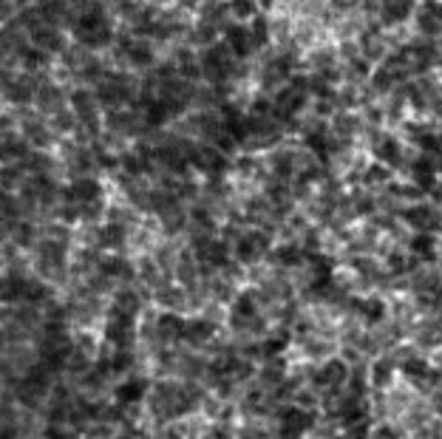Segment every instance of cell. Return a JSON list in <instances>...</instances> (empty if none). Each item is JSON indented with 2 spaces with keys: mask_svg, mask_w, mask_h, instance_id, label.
<instances>
[{
  "mask_svg": "<svg viewBox=\"0 0 442 439\" xmlns=\"http://www.w3.org/2000/svg\"><path fill=\"white\" fill-rule=\"evenodd\" d=\"M48 295H51L48 286L37 278L20 272L0 275V303H43Z\"/></svg>",
  "mask_w": 442,
  "mask_h": 439,
  "instance_id": "cell-1",
  "label": "cell"
},
{
  "mask_svg": "<svg viewBox=\"0 0 442 439\" xmlns=\"http://www.w3.org/2000/svg\"><path fill=\"white\" fill-rule=\"evenodd\" d=\"M40 354H43V363L48 366V369H60L68 357H71V340L63 335V332H48V337L43 340V349H40Z\"/></svg>",
  "mask_w": 442,
  "mask_h": 439,
  "instance_id": "cell-2",
  "label": "cell"
},
{
  "mask_svg": "<svg viewBox=\"0 0 442 439\" xmlns=\"http://www.w3.org/2000/svg\"><path fill=\"white\" fill-rule=\"evenodd\" d=\"M77 37L82 43H88V45H102V43H108L111 34H108V26H105V20L99 14H85L80 20V26H77Z\"/></svg>",
  "mask_w": 442,
  "mask_h": 439,
  "instance_id": "cell-3",
  "label": "cell"
},
{
  "mask_svg": "<svg viewBox=\"0 0 442 439\" xmlns=\"http://www.w3.org/2000/svg\"><path fill=\"white\" fill-rule=\"evenodd\" d=\"M48 383H51V369H48V366H40V369H31V372L26 374V380H23V386H20V394H23L26 400H40V397L45 394V389H48Z\"/></svg>",
  "mask_w": 442,
  "mask_h": 439,
  "instance_id": "cell-4",
  "label": "cell"
},
{
  "mask_svg": "<svg viewBox=\"0 0 442 439\" xmlns=\"http://www.w3.org/2000/svg\"><path fill=\"white\" fill-rule=\"evenodd\" d=\"M99 196H102V190H99V185H97L94 179H80V182H74V185H71V190H68V199H71L77 207L97 205V202H99Z\"/></svg>",
  "mask_w": 442,
  "mask_h": 439,
  "instance_id": "cell-5",
  "label": "cell"
},
{
  "mask_svg": "<svg viewBox=\"0 0 442 439\" xmlns=\"http://www.w3.org/2000/svg\"><path fill=\"white\" fill-rule=\"evenodd\" d=\"M128 332H131V320L125 318V312H122V309L111 312V318H108V326H105V335H108V340H117V343H122Z\"/></svg>",
  "mask_w": 442,
  "mask_h": 439,
  "instance_id": "cell-6",
  "label": "cell"
},
{
  "mask_svg": "<svg viewBox=\"0 0 442 439\" xmlns=\"http://www.w3.org/2000/svg\"><path fill=\"white\" fill-rule=\"evenodd\" d=\"M139 397H142V383H136V380H128V383H122L117 389V400L119 403H136Z\"/></svg>",
  "mask_w": 442,
  "mask_h": 439,
  "instance_id": "cell-7",
  "label": "cell"
},
{
  "mask_svg": "<svg viewBox=\"0 0 442 439\" xmlns=\"http://www.w3.org/2000/svg\"><path fill=\"white\" fill-rule=\"evenodd\" d=\"M88 99H91L88 94H74V108L82 111L85 116H91V102H88Z\"/></svg>",
  "mask_w": 442,
  "mask_h": 439,
  "instance_id": "cell-8",
  "label": "cell"
},
{
  "mask_svg": "<svg viewBox=\"0 0 442 439\" xmlns=\"http://www.w3.org/2000/svg\"><path fill=\"white\" fill-rule=\"evenodd\" d=\"M119 232H122V229H119V227H114V224H111V227H105V232H102V235H105V238H102V244L117 246V244H119Z\"/></svg>",
  "mask_w": 442,
  "mask_h": 439,
  "instance_id": "cell-9",
  "label": "cell"
},
{
  "mask_svg": "<svg viewBox=\"0 0 442 439\" xmlns=\"http://www.w3.org/2000/svg\"><path fill=\"white\" fill-rule=\"evenodd\" d=\"M0 439H14V431L9 426H0Z\"/></svg>",
  "mask_w": 442,
  "mask_h": 439,
  "instance_id": "cell-10",
  "label": "cell"
}]
</instances>
